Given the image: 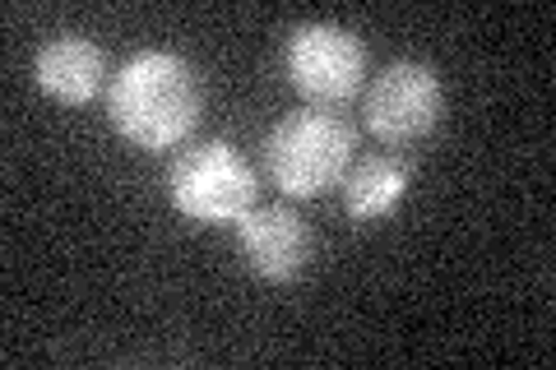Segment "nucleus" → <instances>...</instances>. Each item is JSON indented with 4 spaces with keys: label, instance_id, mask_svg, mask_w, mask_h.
<instances>
[{
    "label": "nucleus",
    "instance_id": "f257e3e1",
    "mask_svg": "<svg viewBox=\"0 0 556 370\" xmlns=\"http://www.w3.org/2000/svg\"><path fill=\"white\" fill-rule=\"evenodd\" d=\"M200 112H204L200 69L163 47L135 51L108 88V116L116 135L144 153L177 149L181 139L195 135Z\"/></svg>",
    "mask_w": 556,
    "mask_h": 370
},
{
    "label": "nucleus",
    "instance_id": "f03ea898",
    "mask_svg": "<svg viewBox=\"0 0 556 370\" xmlns=\"http://www.w3.org/2000/svg\"><path fill=\"white\" fill-rule=\"evenodd\" d=\"M353 149L357 135L343 116L325 107H302L265 135V171L283 195L316 200L343 181V171L353 167Z\"/></svg>",
    "mask_w": 556,
    "mask_h": 370
},
{
    "label": "nucleus",
    "instance_id": "7ed1b4c3",
    "mask_svg": "<svg viewBox=\"0 0 556 370\" xmlns=\"http://www.w3.org/2000/svg\"><path fill=\"white\" fill-rule=\"evenodd\" d=\"M167 200L181 218L237 222L255 204V171L228 139H204L172 163Z\"/></svg>",
    "mask_w": 556,
    "mask_h": 370
},
{
    "label": "nucleus",
    "instance_id": "20e7f679",
    "mask_svg": "<svg viewBox=\"0 0 556 370\" xmlns=\"http://www.w3.org/2000/svg\"><path fill=\"white\" fill-rule=\"evenodd\" d=\"M283 69L311 107H343L367 75V47L343 24H298L288 33Z\"/></svg>",
    "mask_w": 556,
    "mask_h": 370
},
{
    "label": "nucleus",
    "instance_id": "39448f33",
    "mask_svg": "<svg viewBox=\"0 0 556 370\" xmlns=\"http://www.w3.org/2000/svg\"><path fill=\"white\" fill-rule=\"evenodd\" d=\"M367 130L390 149H408L441 126L445 116V84L437 65L427 61H394L386 75H376L367 88Z\"/></svg>",
    "mask_w": 556,
    "mask_h": 370
},
{
    "label": "nucleus",
    "instance_id": "423d86ee",
    "mask_svg": "<svg viewBox=\"0 0 556 370\" xmlns=\"http://www.w3.org/2000/svg\"><path fill=\"white\" fill-rule=\"evenodd\" d=\"M237 222H241V232H237L241 259H247L260 278H269V283H292V278L311 264V227L302 222L298 208L251 204Z\"/></svg>",
    "mask_w": 556,
    "mask_h": 370
},
{
    "label": "nucleus",
    "instance_id": "0eeeda50",
    "mask_svg": "<svg viewBox=\"0 0 556 370\" xmlns=\"http://www.w3.org/2000/svg\"><path fill=\"white\" fill-rule=\"evenodd\" d=\"M33 75H38V88L47 98L65 102V107H84L102 93L108 84V56L93 38L84 33H56L38 47L33 56Z\"/></svg>",
    "mask_w": 556,
    "mask_h": 370
},
{
    "label": "nucleus",
    "instance_id": "6e6552de",
    "mask_svg": "<svg viewBox=\"0 0 556 370\" xmlns=\"http://www.w3.org/2000/svg\"><path fill=\"white\" fill-rule=\"evenodd\" d=\"M413 167L399 153H367L343 171V214L353 222H380L390 218L408 195Z\"/></svg>",
    "mask_w": 556,
    "mask_h": 370
}]
</instances>
